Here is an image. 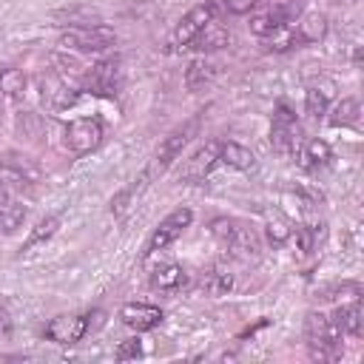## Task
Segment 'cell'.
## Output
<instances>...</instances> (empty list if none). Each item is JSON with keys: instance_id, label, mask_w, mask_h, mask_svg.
Instances as JSON below:
<instances>
[{"instance_id": "27", "label": "cell", "mask_w": 364, "mask_h": 364, "mask_svg": "<svg viewBox=\"0 0 364 364\" xmlns=\"http://www.w3.org/2000/svg\"><path fill=\"white\" fill-rule=\"evenodd\" d=\"M358 114H361L358 100L347 97V100H341V102L336 105V111H333L330 122H333V125H358Z\"/></svg>"}, {"instance_id": "29", "label": "cell", "mask_w": 364, "mask_h": 364, "mask_svg": "<svg viewBox=\"0 0 364 364\" xmlns=\"http://www.w3.org/2000/svg\"><path fill=\"white\" fill-rule=\"evenodd\" d=\"M259 0H213V6H219L228 14H247Z\"/></svg>"}, {"instance_id": "23", "label": "cell", "mask_w": 364, "mask_h": 364, "mask_svg": "<svg viewBox=\"0 0 364 364\" xmlns=\"http://www.w3.org/2000/svg\"><path fill=\"white\" fill-rule=\"evenodd\" d=\"M191 46H196V48H202V51H210V48H222V46H228V31L216 23V20H210L202 31H199V37L191 43Z\"/></svg>"}, {"instance_id": "6", "label": "cell", "mask_w": 364, "mask_h": 364, "mask_svg": "<svg viewBox=\"0 0 364 364\" xmlns=\"http://www.w3.org/2000/svg\"><path fill=\"white\" fill-rule=\"evenodd\" d=\"M91 321L88 316H80V313H65V316H57L46 324V338L54 341V344H63V347H71L77 341L85 338Z\"/></svg>"}, {"instance_id": "7", "label": "cell", "mask_w": 364, "mask_h": 364, "mask_svg": "<svg viewBox=\"0 0 364 364\" xmlns=\"http://www.w3.org/2000/svg\"><path fill=\"white\" fill-rule=\"evenodd\" d=\"M196 125H199V117H193L191 122H185V125H179V128H173L165 139H162V145L156 148V154H154V165H151V171H148V176L151 173H162L179 154H182V148L188 145V139H191V134L196 131Z\"/></svg>"}, {"instance_id": "3", "label": "cell", "mask_w": 364, "mask_h": 364, "mask_svg": "<svg viewBox=\"0 0 364 364\" xmlns=\"http://www.w3.org/2000/svg\"><path fill=\"white\" fill-rule=\"evenodd\" d=\"M114 40L117 34L108 26H74L60 34V46L68 51H105Z\"/></svg>"}, {"instance_id": "20", "label": "cell", "mask_w": 364, "mask_h": 364, "mask_svg": "<svg viewBox=\"0 0 364 364\" xmlns=\"http://www.w3.org/2000/svg\"><path fill=\"white\" fill-rule=\"evenodd\" d=\"M40 88H43V102L51 105V108H65V105L74 102V94H71V91L65 88V82H63L60 77H54V74L43 77V80H40Z\"/></svg>"}, {"instance_id": "26", "label": "cell", "mask_w": 364, "mask_h": 364, "mask_svg": "<svg viewBox=\"0 0 364 364\" xmlns=\"http://www.w3.org/2000/svg\"><path fill=\"white\" fill-rule=\"evenodd\" d=\"M23 91H26V74H23L20 68H6V71H0V94H3V97L17 100V97H23Z\"/></svg>"}, {"instance_id": "14", "label": "cell", "mask_w": 364, "mask_h": 364, "mask_svg": "<svg viewBox=\"0 0 364 364\" xmlns=\"http://www.w3.org/2000/svg\"><path fill=\"white\" fill-rule=\"evenodd\" d=\"M327 34V17L318 11H307L299 20H293V37L296 43H318Z\"/></svg>"}, {"instance_id": "25", "label": "cell", "mask_w": 364, "mask_h": 364, "mask_svg": "<svg viewBox=\"0 0 364 364\" xmlns=\"http://www.w3.org/2000/svg\"><path fill=\"white\" fill-rule=\"evenodd\" d=\"M213 74H216V65H213V63H208V60H193V63L188 65V71H185V82H188L191 91H196V88H202L205 82H210Z\"/></svg>"}, {"instance_id": "15", "label": "cell", "mask_w": 364, "mask_h": 364, "mask_svg": "<svg viewBox=\"0 0 364 364\" xmlns=\"http://www.w3.org/2000/svg\"><path fill=\"white\" fill-rule=\"evenodd\" d=\"M85 82H88L91 94H100V97L114 94V88H117V63L102 60V63L91 65V71H88Z\"/></svg>"}, {"instance_id": "9", "label": "cell", "mask_w": 364, "mask_h": 364, "mask_svg": "<svg viewBox=\"0 0 364 364\" xmlns=\"http://www.w3.org/2000/svg\"><path fill=\"white\" fill-rule=\"evenodd\" d=\"M210 20H213V3H199V6H193V9L176 23V28H173V34H171V46L188 48Z\"/></svg>"}, {"instance_id": "5", "label": "cell", "mask_w": 364, "mask_h": 364, "mask_svg": "<svg viewBox=\"0 0 364 364\" xmlns=\"http://www.w3.org/2000/svg\"><path fill=\"white\" fill-rule=\"evenodd\" d=\"M299 11H301V3H299V0H287V3L267 6V9H262V11H256V14L250 17V31L259 34V37H267V34H273L279 26L293 23V20L299 17Z\"/></svg>"}, {"instance_id": "13", "label": "cell", "mask_w": 364, "mask_h": 364, "mask_svg": "<svg viewBox=\"0 0 364 364\" xmlns=\"http://www.w3.org/2000/svg\"><path fill=\"white\" fill-rule=\"evenodd\" d=\"M333 97H336V82H333V80H327V77L313 80V82L307 85V94H304V108H307V114H310L313 119L324 117V111H327V105H330Z\"/></svg>"}, {"instance_id": "12", "label": "cell", "mask_w": 364, "mask_h": 364, "mask_svg": "<svg viewBox=\"0 0 364 364\" xmlns=\"http://www.w3.org/2000/svg\"><path fill=\"white\" fill-rule=\"evenodd\" d=\"M119 318L125 327L136 330V333H145V330H154L162 324V310L156 304H142V301H128L119 307Z\"/></svg>"}, {"instance_id": "2", "label": "cell", "mask_w": 364, "mask_h": 364, "mask_svg": "<svg viewBox=\"0 0 364 364\" xmlns=\"http://www.w3.org/2000/svg\"><path fill=\"white\" fill-rule=\"evenodd\" d=\"M341 330L336 327V321L324 313H307L304 318V338L310 347V355L318 361H333L341 353Z\"/></svg>"}, {"instance_id": "17", "label": "cell", "mask_w": 364, "mask_h": 364, "mask_svg": "<svg viewBox=\"0 0 364 364\" xmlns=\"http://www.w3.org/2000/svg\"><path fill=\"white\" fill-rule=\"evenodd\" d=\"M26 219V205L9 191H0V233H14Z\"/></svg>"}, {"instance_id": "21", "label": "cell", "mask_w": 364, "mask_h": 364, "mask_svg": "<svg viewBox=\"0 0 364 364\" xmlns=\"http://www.w3.org/2000/svg\"><path fill=\"white\" fill-rule=\"evenodd\" d=\"M219 162H225L228 168H233V171H250L253 168V154L245 148V145H239V142H222V148H219Z\"/></svg>"}, {"instance_id": "16", "label": "cell", "mask_w": 364, "mask_h": 364, "mask_svg": "<svg viewBox=\"0 0 364 364\" xmlns=\"http://www.w3.org/2000/svg\"><path fill=\"white\" fill-rule=\"evenodd\" d=\"M330 318H333L336 327H338L341 333H347V336H361V333H364V307H361L358 299H355L353 304L338 307Z\"/></svg>"}, {"instance_id": "22", "label": "cell", "mask_w": 364, "mask_h": 364, "mask_svg": "<svg viewBox=\"0 0 364 364\" xmlns=\"http://www.w3.org/2000/svg\"><path fill=\"white\" fill-rule=\"evenodd\" d=\"M330 156H333V151H330V145L324 139H310L304 145V151H301V168H307V171L324 168L330 162Z\"/></svg>"}, {"instance_id": "8", "label": "cell", "mask_w": 364, "mask_h": 364, "mask_svg": "<svg viewBox=\"0 0 364 364\" xmlns=\"http://www.w3.org/2000/svg\"><path fill=\"white\" fill-rule=\"evenodd\" d=\"M191 222H193V213H191L188 208H176V210H171V213L156 225V230L151 233V239H148V245H145V256H151V253L168 247L176 236H182V230H185Z\"/></svg>"}, {"instance_id": "31", "label": "cell", "mask_w": 364, "mask_h": 364, "mask_svg": "<svg viewBox=\"0 0 364 364\" xmlns=\"http://www.w3.org/2000/svg\"><path fill=\"white\" fill-rule=\"evenodd\" d=\"M296 242H299V250H301V253H310V250L316 247V230H313L310 225L296 228Z\"/></svg>"}, {"instance_id": "18", "label": "cell", "mask_w": 364, "mask_h": 364, "mask_svg": "<svg viewBox=\"0 0 364 364\" xmlns=\"http://www.w3.org/2000/svg\"><path fill=\"white\" fill-rule=\"evenodd\" d=\"M264 228H267V239L273 245H284L293 236V222L282 208H267L264 210Z\"/></svg>"}, {"instance_id": "1", "label": "cell", "mask_w": 364, "mask_h": 364, "mask_svg": "<svg viewBox=\"0 0 364 364\" xmlns=\"http://www.w3.org/2000/svg\"><path fill=\"white\" fill-rule=\"evenodd\" d=\"M216 242L230 250L233 256H239L242 262H256L262 256V242H259V233L253 230V225L247 222H239V219H216L210 225Z\"/></svg>"}, {"instance_id": "4", "label": "cell", "mask_w": 364, "mask_h": 364, "mask_svg": "<svg viewBox=\"0 0 364 364\" xmlns=\"http://www.w3.org/2000/svg\"><path fill=\"white\" fill-rule=\"evenodd\" d=\"M270 145L276 154L290 156L299 145V119L287 105H276L273 122H270Z\"/></svg>"}, {"instance_id": "11", "label": "cell", "mask_w": 364, "mask_h": 364, "mask_svg": "<svg viewBox=\"0 0 364 364\" xmlns=\"http://www.w3.org/2000/svg\"><path fill=\"white\" fill-rule=\"evenodd\" d=\"M219 148H222V142H216V139H210V142H205L202 148H196V151L191 154V159H185V165H182V171H179V179H185V182H199V179H205V176L213 171V165L219 162Z\"/></svg>"}, {"instance_id": "10", "label": "cell", "mask_w": 364, "mask_h": 364, "mask_svg": "<svg viewBox=\"0 0 364 364\" xmlns=\"http://www.w3.org/2000/svg\"><path fill=\"white\" fill-rule=\"evenodd\" d=\"M102 142V122L97 117H80L65 128V145L74 154H88Z\"/></svg>"}, {"instance_id": "30", "label": "cell", "mask_w": 364, "mask_h": 364, "mask_svg": "<svg viewBox=\"0 0 364 364\" xmlns=\"http://www.w3.org/2000/svg\"><path fill=\"white\" fill-rule=\"evenodd\" d=\"M117 361H131V358H139L142 355V344H139V338H128V341H122L119 347H117Z\"/></svg>"}, {"instance_id": "24", "label": "cell", "mask_w": 364, "mask_h": 364, "mask_svg": "<svg viewBox=\"0 0 364 364\" xmlns=\"http://www.w3.org/2000/svg\"><path fill=\"white\" fill-rule=\"evenodd\" d=\"M230 284H233L230 270H225V267H219V264L210 267V270L202 276V287H205V293H210V296H222V293H228Z\"/></svg>"}, {"instance_id": "32", "label": "cell", "mask_w": 364, "mask_h": 364, "mask_svg": "<svg viewBox=\"0 0 364 364\" xmlns=\"http://www.w3.org/2000/svg\"><path fill=\"white\" fill-rule=\"evenodd\" d=\"M11 330H14L11 316H9V310L0 304V341H9V338H11Z\"/></svg>"}, {"instance_id": "19", "label": "cell", "mask_w": 364, "mask_h": 364, "mask_svg": "<svg viewBox=\"0 0 364 364\" xmlns=\"http://www.w3.org/2000/svg\"><path fill=\"white\" fill-rule=\"evenodd\" d=\"M188 282V273L179 267V264H173V262H168V264H156L154 270H151V284L156 287V290H179L182 284Z\"/></svg>"}, {"instance_id": "28", "label": "cell", "mask_w": 364, "mask_h": 364, "mask_svg": "<svg viewBox=\"0 0 364 364\" xmlns=\"http://www.w3.org/2000/svg\"><path fill=\"white\" fill-rule=\"evenodd\" d=\"M57 216H46V219H40L37 222V228L31 230V236H28V242H26V247H34V245H40V242H46L48 236H54V230H57Z\"/></svg>"}]
</instances>
